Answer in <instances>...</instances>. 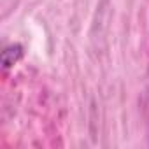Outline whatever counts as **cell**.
Returning a JSON list of instances; mask_svg holds the SVG:
<instances>
[{"label": "cell", "instance_id": "obj_1", "mask_svg": "<svg viewBox=\"0 0 149 149\" xmlns=\"http://www.w3.org/2000/svg\"><path fill=\"white\" fill-rule=\"evenodd\" d=\"M23 46L21 44H9L2 49V54H0V61H2L4 70L13 68L21 58H23Z\"/></svg>", "mask_w": 149, "mask_h": 149}]
</instances>
